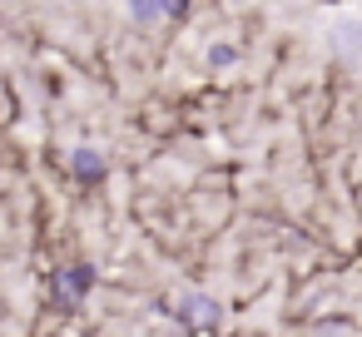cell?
Masks as SVG:
<instances>
[{"label": "cell", "instance_id": "6da1fadb", "mask_svg": "<svg viewBox=\"0 0 362 337\" xmlns=\"http://www.w3.org/2000/svg\"><path fill=\"white\" fill-rule=\"evenodd\" d=\"M179 317H184L189 327H218V302L194 292V297H184V302H179Z\"/></svg>", "mask_w": 362, "mask_h": 337}, {"label": "cell", "instance_id": "7a4b0ae2", "mask_svg": "<svg viewBox=\"0 0 362 337\" xmlns=\"http://www.w3.org/2000/svg\"><path fill=\"white\" fill-rule=\"evenodd\" d=\"M332 50L347 55V60H362V20H342L332 30Z\"/></svg>", "mask_w": 362, "mask_h": 337}, {"label": "cell", "instance_id": "3957f363", "mask_svg": "<svg viewBox=\"0 0 362 337\" xmlns=\"http://www.w3.org/2000/svg\"><path fill=\"white\" fill-rule=\"evenodd\" d=\"M90 278H95L90 268H65V273L55 278V297H60V302H75V297L90 288Z\"/></svg>", "mask_w": 362, "mask_h": 337}, {"label": "cell", "instance_id": "277c9868", "mask_svg": "<svg viewBox=\"0 0 362 337\" xmlns=\"http://www.w3.org/2000/svg\"><path fill=\"white\" fill-rule=\"evenodd\" d=\"M70 169H75L80 179H100V174H105V159H100L95 149H75V159H70Z\"/></svg>", "mask_w": 362, "mask_h": 337}, {"label": "cell", "instance_id": "5b68a950", "mask_svg": "<svg viewBox=\"0 0 362 337\" xmlns=\"http://www.w3.org/2000/svg\"><path fill=\"white\" fill-rule=\"evenodd\" d=\"M124 6L134 11V20H159L164 16V0H124Z\"/></svg>", "mask_w": 362, "mask_h": 337}, {"label": "cell", "instance_id": "8992f818", "mask_svg": "<svg viewBox=\"0 0 362 337\" xmlns=\"http://www.w3.org/2000/svg\"><path fill=\"white\" fill-rule=\"evenodd\" d=\"M209 60H214V65H228V60H233V45H214Z\"/></svg>", "mask_w": 362, "mask_h": 337}, {"label": "cell", "instance_id": "52a82bcc", "mask_svg": "<svg viewBox=\"0 0 362 337\" xmlns=\"http://www.w3.org/2000/svg\"><path fill=\"white\" fill-rule=\"evenodd\" d=\"M164 16H184V0H164Z\"/></svg>", "mask_w": 362, "mask_h": 337}]
</instances>
